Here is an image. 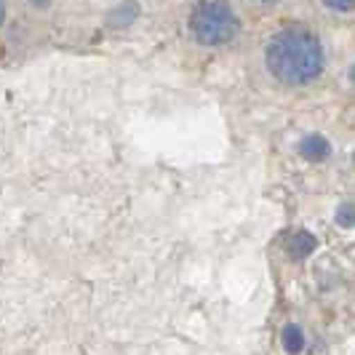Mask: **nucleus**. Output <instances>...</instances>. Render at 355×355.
Wrapping results in <instances>:
<instances>
[{
	"label": "nucleus",
	"mask_w": 355,
	"mask_h": 355,
	"mask_svg": "<svg viewBox=\"0 0 355 355\" xmlns=\"http://www.w3.org/2000/svg\"><path fill=\"white\" fill-rule=\"evenodd\" d=\"M267 70L284 86H307L323 72V49L318 37L302 27H286L267 40Z\"/></svg>",
	"instance_id": "nucleus-1"
},
{
	"label": "nucleus",
	"mask_w": 355,
	"mask_h": 355,
	"mask_svg": "<svg viewBox=\"0 0 355 355\" xmlns=\"http://www.w3.org/2000/svg\"><path fill=\"white\" fill-rule=\"evenodd\" d=\"M187 24L190 35L200 46H225L241 30L238 14L227 0H198Z\"/></svg>",
	"instance_id": "nucleus-2"
},
{
	"label": "nucleus",
	"mask_w": 355,
	"mask_h": 355,
	"mask_svg": "<svg viewBox=\"0 0 355 355\" xmlns=\"http://www.w3.org/2000/svg\"><path fill=\"white\" fill-rule=\"evenodd\" d=\"M300 153H302L307 160H323L331 153V147H329V142H326L323 137L310 134V137H304L302 144H300Z\"/></svg>",
	"instance_id": "nucleus-3"
},
{
	"label": "nucleus",
	"mask_w": 355,
	"mask_h": 355,
	"mask_svg": "<svg viewBox=\"0 0 355 355\" xmlns=\"http://www.w3.org/2000/svg\"><path fill=\"white\" fill-rule=\"evenodd\" d=\"M286 249H288V254H291L294 259H304L307 254H313V251H315V238H313L310 232H297V235H291V238H288Z\"/></svg>",
	"instance_id": "nucleus-4"
},
{
	"label": "nucleus",
	"mask_w": 355,
	"mask_h": 355,
	"mask_svg": "<svg viewBox=\"0 0 355 355\" xmlns=\"http://www.w3.org/2000/svg\"><path fill=\"white\" fill-rule=\"evenodd\" d=\"M281 342H284L286 353L297 355L300 350L304 347V334L300 326H294V323H288L284 329V334H281Z\"/></svg>",
	"instance_id": "nucleus-5"
},
{
	"label": "nucleus",
	"mask_w": 355,
	"mask_h": 355,
	"mask_svg": "<svg viewBox=\"0 0 355 355\" xmlns=\"http://www.w3.org/2000/svg\"><path fill=\"white\" fill-rule=\"evenodd\" d=\"M337 222L342 227H353L355 225V206L353 203H342L337 209Z\"/></svg>",
	"instance_id": "nucleus-6"
},
{
	"label": "nucleus",
	"mask_w": 355,
	"mask_h": 355,
	"mask_svg": "<svg viewBox=\"0 0 355 355\" xmlns=\"http://www.w3.org/2000/svg\"><path fill=\"white\" fill-rule=\"evenodd\" d=\"M323 3L334 11H353L355 8V0H323Z\"/></svg>",
	"instance_id": "nucleus-7"
},
{
	"label": "nucleus",
	"mask_w": 355,
	"mask_h": 355,
	"mask_svg": "<svg viewBox=\"0 0 355 355\" xmlns=\"http://www.w3.org/2000/svg\"><path fill=\"white\" fill-rule=\"evenodd\" d=\"M3 19H6V3L0 0V24H3Z\"/></svg>",
	"instance_id": "nucleus-8"
},
{
	"label": "nucleus",
	"mask_w": 355,
	"mask_h": 355,
	"mask_svg": "<svg viewBox=\"0 0 355 355\" xmlns=\"http://www.w3.org/2000/svg\"><path fill=\"white\" fill-rule=\"evenodd\" d=\"M33 6H37V8H43V6H49V0H33Z\"/></svg>",
	"instance_id": "nucleus-9"
},
{
	"label": "nucleus",
	"mask_w": 355,
	"mask_h": 355,
	"mask_svg": "<svg viewBox=\"0 0 355 355\" xmlns=\"http://www.w3.org/2000/svg\"><path fill=\"white\" fill-rule=\"evenodd\" d=\"M257 3H265V6H272V3H281V0H257Z\"/></svg>",
	"instance_id": "nucleus-10"
},
{
	"label": "nucleus",
	"mask_w": 355,
	"mask_h": 355,
	"mask_svg": "<svg viewBox=\"0 0 355 355\" xmlns=\"http://www.w3.org/2000/svg\"><path fill=\"white\" fill-rule=\"evenodd\" d=\"M350 78H353V83H355V67H353V70H350Z\"/></svg>",
	"instance_id": "nucleus-11"
}]
</instances>
